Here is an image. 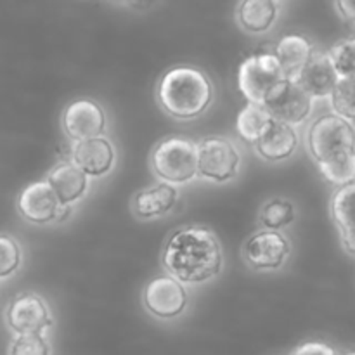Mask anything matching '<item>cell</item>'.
<instances>
[{
  "mask_svg": "<svg viewBox=\"0 0 355 355\" xmlns=\"http://www.w3.org/2000/svg\"><path fill=\"white\" fill-rule=\"evenodd\" d=\"M314 45L307 37L298 33L284 35L274 47L272 54L276 55L281 69H283L284 78L290 82H297L302 69L307 66L314 55Z\"/></svg>",
  "mask_w": 355,
  "mask_h": 355,
  "instance_id": "5bb4252c",
  "label": "cell"
},
{
  "mask_svg": "<svg viewBox=\"0 0 355 355\" xmlns=\"http://www.w3.org/2000/svg\"><path fill=\"white\" fill-rule=\"evenodd\" d=\"M293 355H336V352L331 349V347L326 345V343L309 342V343H304L302 347H298Z\"/></svg>",
  "mask_w": 355,
  "mask_h": 355,
  "instance_id": "83f0119b",
  "label": "cell"
},
{
  "mask_svg": "<svg viewBox=\"0 0 355 355\" xmlns=\"http://www.w3.org/2000/svg\"><path fill=\"white\" fill-rule=\"evenodd\" d=\"M328 97L335 114H338V116L345 118L347 121L354 123V78H338V82L333 87L331 94Z\"/></svg>",
  "mask_w": 355,
  "mask_h": 355,
  "instance_id": "cb8c5ba5",
  "label": "cell"
},
{
  "mask_svg": "<svg viewBox=\"0 0 355 355\" xmlns=\"http://www.w3.org/2000/svg\"><path fill=\"white\" fill-rule=\"evenodd\" d=\"M307 146L318 165L355 155L354 123L335 113L322 114L309 128Z\"/></svg>",
  "mask_w": 355,
  "mask_h": 355,
  "instance_id": "3957f363",
  "label": "cell"
},
{
  "mask_svg": "<svg viewBox=\"0 0 355 355\" xmlns=\"http://www.w3.org/2000/svg\"><path fill=\"white\" fill-rule=\"evenodd\" d=\"M21 266V248L14 238L0 234V279L12 276Z\"/></svg>",
  "mask_w": 355,
  "mask_h": 355,
  "instance_id": "484cf974",
  "label": "cell"
},
{
  "mask_svg": "<svg viewBox=\"0 0 355 355\" xmlns=\"http://www.w3.org/2000/svg\"><path fill=\"white\" fill-rule=\"evenodd\" d=\"M338 78H354L355 73V42L354 38L340 40L326 52Z\"/></svg>",
  "mask_w": 355,
  "mask_h": 355,
  "instance_id": "603a6c76",
  "label": "cell"
},
{
  "mask_svg": "<svg viewBox=\"0 0 355 355\" xmlns=\"http://www.w3.org/2000/svg\"><path fill=\"white\" fill-rule=\"evenodd\" d=\"M295 217L297 214H295L293 203L288 200H281V198L267 201L260 210V224L267 231H281L293 224Z\"/></svg>",
  "mask_w": 355,
  "mask_h": 355,
  "instance_id": "7402d4cb",
  "label": "cell"
},
{
  "mask_svg": "<svg viewBox=\"0 0 355 355\" xmlns=\"http://www.w3.org/2000/svg\"><path fill=\"white\" fill-rule=\"evenodd\" d=\"M354 193L355 186L347 184V186L338 187L331 198V217L335 222L336 229L340 232V239H342L343 248L347 250L350 257L354 255V217H352V208H354Z\"/></svg>",
  "mask_w": 355,
  "mask_h": 355,
  "instance_id": "d6986e66",
  "label": "cell"
},
{
  "mask_svg": "<svg viewBox=\"0 0 355 355\" xmlns=\"http://www.w3.org/2000/svg\"><path fill=\"white\" fill-rule=\"evenodd\" d=\"M59 207L61 203L47 180H37V182L28 184L17 198V210H19L21 217L37 225L54 222Z\"/></svg>",
  "mask_w": 355,
  "mask_h": 355,
  "instance_id": "7c38bea8",
  "label": "cell"
},
{
  "mask_svg": "<svg viewBox=\"0 0 355 355\" xmlns=\"http://www.w3.org/2000/svg\"><path fill=\"white\" fill-rule=\"evenodd\" d=\"M71 162L85 173L87 177H104L114 166V148L104 135L87 141L75 142L71 153Z\"/></svg>",
  "mask_w": 355,
  "mask_h": 355,
  "instance_id": "4fadbf2b",
  "label": "cell"
},
{
  "mask_svg": "<svg viewBox=\"0 0 355 355\" xmlns=\"http://www.w3.org/2000/svg\"><path fill=\"white\" fill-rule=\"evenodd\" d=\"M177 201H179V193H177L175 186L158 182L135 193L134 200H132V210L139 218L162 217L175 208Z\"/></svg>",
  "mask_w": 355,
  "mask_h": 355,
  "instance_id": "2e32d148",
  "label": "cell"
},
{
  "mask_svg": "<svg viewBox=\"0 0 355 355\" xmlns=\"http://www.w3.org/2000/svg\"><path fill=\"white\" fill-rule=\"evenodd\" d=\"M270 121H272V118L269 116L262 104L248 103L236 118V130L243 141H246L248 144H255L262 137L263 132L267 130Z\"/></svg>",
  "mask_w": 355,
  "mask_h": 355,
  "instance_id": "44dd1931",
  "label": "cell"
},
{
  "mask_svg": "<svg viewBox=\"0 0 355 355\" xmlns=\"http://www.w3.org/2000/svg\"><path fill=\"white\" fill-rule=\"evenodd\" d=\"M142 304L158 319L179 318L187 307V291L172 276H156L144 286Z\"/></svg>",
  "mask_w": 355,
  "mask_h": 355,
  "instance_id": "ba28073f",
  "label": "cell"
},
{
  "mask_svg": "<svg viewBox=\"0 0 355 355\" xmlns=\"http://www.w3.org/2000/svg\"><path fill=\"white\" fill-rule=\"evenodd\" d=\"M7 324L16 335H44L52 326V315L42 297L33 293L19 295L7 309Z\"/></svg>",
  "mask_w": 355,
  "mask_h": 355,
  "instance_id": "30bf717a",
  "label": "cell"
},
{
  "mask_svg": "<svg viewBox=\"0 0 355 355\" xmlns=\"http://www.w3.org/2000/svg\"><path fill=\"white\" fill-rule=\"evenodd\" d=\"M253 146L259 156H262L267 162H283V159L291 158L297 151L298 135L290 125L272 120L262 137Z\"/></svg>",
  "mask_w": 355,
  "mask_h": 355,
  "instance_id": "e0dca14e",
  "label": "cell"
},
{
  "mask_svg": "<svg viewBox=\"0 0 355 355\" xmlns=\"http://www.w3.org/2000/svg\"><path fill=\"white\" fill-rule=\"evenodd\" d=\"M236 16L239 26L248 33H266L277 19V3L276 0H241Z\"/></svg>",
  "mask_w": 355,
  "mask_h": 355,
  "instance_id": "ffe728a7",
  "label": "cell"
},
{
  "mask_svg": "<svg viewBox=\"0 0 355 355\" xmlns=\"http://www.w3.org/2000/svg\"><path fill=\"white\" fill-rule=\"evenodd\" d=\"M151 168L170 186L191 182L198 175V144L182 135L163 139L151 153Z\"/></svg>",
  "mask_w": 355,
  "mask_h": 355,
  "instance_id": "277c9868",
  "label": "cell"
},
{
  "mask_svg": "<svg viewBox=\"0 0 355 355\" xmlns=\"http://www.w3.org/2000/svg\"><path fill=\"white\" fill-rule=\"evenodd\" d=\"M62 130L75 142L101 137L106 132L104 110L90 99L73 101L62 113Z\"/></svg>",
  "mask_w": 355,
  "mask_h": 355,
  "instance_id": "8fae6325",
  "label": "cell"
},
{
  "mask_svg": "<svg viewBox=\"0 0 355 355\" xmlns=\"http://www.w3.org/2000/svg\"><path fill=\"white\" fill-rule=\"evenodd\" d=\"M69 214H71V207H69V205H61V207H59V210H58V214H55L54 222L61 224V222L68 220Z\"/></svg>",
  "mask_w": 355,
  "mask_h": 355,
  "instance_id": "f546056e",
  "label": "cell"
},
{
  "mask_svg": "<svg viewBox=\"0 0 355 355\" xmlns=\"http://www.w3.org/2000/svg\"><path fill=\"white\" fill-rule=\"evenodd\" d=\"M284 80L283 69L272 52L253 54L239 64L238 87L248 103L263 104V101Z\"/></svg>",
  "mask_w": 355,
  "mask_h": 355,
  "instance_id": "5b68a950",
  "label": "cell"
},
{
  "mask_svg": "<svg viewBox=\"0 0 355 355\" xmlns=\"http://www.w3.org/2000/svg\"><path fill=\"white\" fill-rule=\"evenodd\" d=\"M135 7H149L155 0H130Z\"/></svg>",
  "mask_w": 355,
  "mask_h": 355,
  "instance_id": "4dcf8cb0",
  "label": "cell"
},
{
  "mask_svg": "<svg viewBox=\"0 0 355 355\" xmlns=\"http://www.w3.org/2000/svg\"><path fill=\"white\" fill-rule=\"evenodd\" d=\"M312 101L314 99L297 82L284 80L263 101L262 106L274 121L295 127L311 116Z\"/></svg>",
  "mask_w": 355,
  "mask_h": 355,
  "instance_id": "52a82bcc",
  "label": "cell"
},
{
  "mask_svg": "<svg viewBox=\"0 0 355 355\" xmlns=\"http://www.w3.org/2000/svg\"><path fill=\"white\" fill-rule=\"evenodd\" d=\"M162 262L166 272L180 284H201L220 274L224 257L214 231L191 225L170 236Z\"/></svg>",
  "mask_w": 355,
  "mask_h": 355,
  "instance_id": "6da1fadb",
  "label": "cell"
},
{
  "mask_svg": "<svg viewBox=\"0 0 355 355\" xmlns=\"http://www.w3.org/2000/svg\"><path fill=\"white\" fill-rule=\"evenodd\" d=\"M319 172L326 180L335 184L336 187L352 184L355 179V155L345 156V158L335 159V162L318 165Z\"/></svg>",
  "mask_w": 355,
  "mask_h": 355,
  "instance_id": "d4e9b609",
  "label": "cell"
},
{
  "mask_svg": "<svg viewBox=\"0 0 355 355\" xmlns=\"http://www.w3.org/2000/svg\"><path fill=\"white\" fill-rule=\"evenodd\" d=\"M47 184L52 187L61 205L82 200L89 189V177L73 162H61L49 172Z\"/></svg>",
  "mask_w": 355,
  "mask_h": 355,
  "instance_id": "9a60e30c",
  "label": "cell"
},
{
  "mask_svg": "<svg viewBox=\"0 0 355 355\" xmlns=\"http://www.w3.org/2000/svg\"><path fill=\"white\" fill-rule=\"evenodd\" d=\"M9 355H51V347L44 335H17Z\"/></svg>",
  "mask_w": 355,
  "mask_h": 355,
  "instance_id": "4316f807",
  "label": "cell"
},
{
  "mask_svg": "<svg viewBox=\"0 0 355 355\" xmlns=\"http://www.w3.org/2000/svg\"><path fill=\"white\" fill-rule=\"evenodd\" d=\"M246 263L255 270H277L290 257V241L279 231H257L243 246Z\"/></svg>",
  "mask_w": 355,
  "mask_h": 355,
  "instance_id": "9c48e42d",
  "label": "cell"
},
{
  "mask_svg": "<svg viewBox=\"0 0 355 355\" xmlns=\"http://www.w3.org/2000/svg\"><path fill=\"white\" fill-rule=\"evenodd\" d=\"M338 82L335 68L329 61L328 54H315L312 55L311 61L307 62L302 73L298 75L297 83L312 97V99H322L331 94L333 87Z\"/></svg>",
  "mask_w": 355,
  "mask_h": 355,
  "instance_id": "ac0fdd59",
  "label": "cell"
},
{
  "mask_svg": "<svg viewBox=\"0 0 355 355\" xmlns=\"http://www.w3.org/2000/svg\"><path fill=\"white\" fill-rule=\"evenodd\" d=\"M214 83L205 71L194 66H175L159 78L156 97L168 116L194 120L214 103Z\"/></svg>",
  "mask_w": 355,
  "mask_h": 355,
  "instance_id": "7a4b0ae2",
  "label": "cell"
},
{
  "mask_svg": "<svg viewBox=\"0 0 355 355\" xmlns=\"http://www.w3.org/2000/svg\"><path fill=\"white\" fill-rule=\"evenodd\" d=\"M336 7H338V12L342 14V17L349 23H352L355 17V7L354 0H336Z\"/></svg>",
  "mask_w": 355,
  "mask_h": 355,
  "instance_id": "f1b7e54d",
  "label": "cell"
},
{
  "mask_svg": "<svg viewBox=\"0 0 355 355\" xmlns=\"http://www.w3.org/2000/svg\"><path fill=\"white\" fill-rule=\"evenodd\" d=\"M241 168V153L225 137H207L198 144V175L210 182L224 184Z\"/></svg>",
  "mask_w": 355,
  "mask_h": 355,
  "instance_id": "8992f818",
  "label": "cell"
}]
</instances>
